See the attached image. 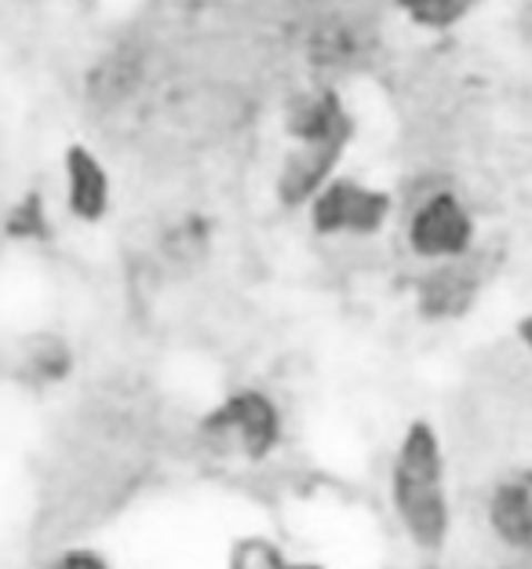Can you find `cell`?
<instances>
[{
    "label": "cell",
    "instance_id": "cell-1",
    "mask_svg": "<svg viewBox=\"0 0 532 569\" xmlns=\"http://www.w3.org/2000/svg\"><path fill=\"white\" fill-rule=\"evenodd\" d=\"M391 500L401 529L423 551H441L449 540V493H445V457L438 431L426 420L409 423L394 452Z\"/></svg>",
    "mask_w": 532,
    "mask_h": 569
},
{
    "label": "cell",
    "instance_id": "cell-3",
    "mask_svg": "<svg viewBox=\"0 0 532 569\" xmlns=\"http://www.w3.org/2000/svg\"><path fill=\"white\" fill-rule=\"evenodd\" d=\"M387 193L358 183H324L314 193V227L321 234H372L387 219Z\"/></svg>",
    "mask_w": 532,
    "mask_h": 569
},
{
    "label": "cell",
    "instance_id": "cell-2",
    "mask_svg": "<svg viewBox=\"0 0 532 569\" xmlns=\"http://www.w3.org/2000/svg\"><path fill=\"white\" fill-rule=\"evenodd\" d=\"M209 427L238 446L244 457L263 460L281 438V412L263 391H233L209 417Z\"/></svg>",
    "mask_w": 532,
    "mask_h": 569
},
{
    "label": "cell",
    "instance_id": "cell-9",
    "mask_svg": "<svg viewBox=\"0 0 532 569\" xmlns=\"http://www.w3.org/2000/svg\"><path fill=\"white\" fill-rule=\"evenodd\" d=\"M522 340H525V347H529V351H532V318H529L525 326H522Z\"/></svg>",
    "mask_w": 532,
    "mask_h": 569
},
{
    "label": "cell",
    "instance_id": "cell-8",
    "mask_svg": "<svg viewBox=\"0 0 532 569\" xmlns=\"http://www.w3.org/2000/svg\"><path fill=\"white\" fill-rule=\"evenodd\" d=\"M56 569H110L107 559L99 551H88V548H73L67 555H59Z\"/></svg>",
    "mask_w": 532,
    "mask_h": 569
},
{
    "label": "cell",
    "instance_id": "cell-7",
    "mask_svg": "<svg viewBox=\"0 0 532 569\" xmlns=\"http://www.w3.org/2000/svg\"><path fill=\"white\" fill-rule=\"evenodd\" d=\"M401 8L423 26H449L471 8V0H401Z\"/></svg>",
    "mask_w": 532,
    "mask_h": 569
},
{
    "label": "cell",
    "instance_id": "cell-5",
    "mask_svg": "<svg viewBox=\"0 0 532 569\" xmlns=\"http://www.w3.org/2000/svg\"><path fill=\"white\" fill-rule=\"evenodd\" d=\"M485 519L492 537L508 551L532 555V468L514 471L492 486Z\"/></svg>",
    "mask_w": 532,
    "mask_h": 569
},
{
    "label": "cell",
    "instance_id": "cell-6",
    "mask_svg": "<svg viewBox=\"0 0 532 569\" xmlns=\"http://www.w3.org/2000/svg\"><path fill=\"white\" fill-rule=\"evenodd\" d=\"M67 179H70V209L77 216L92 223V219H99L102 212H107L110 183H107V172H102V164L96 161V153L73 147L67 153Z\"/></svg>",
    "mask_w": 532,
    "mask_h": 569
},
{
    "label": "cell",
    "instance_id": "cell-4",
    "mask_svg": "<svg viewBox=\"0 0 532 569\" xmlns=\"http://www.w3.org/2000/svg\"><path fill=\"white\" fill-rule=\"evenodd\" d=\"M474 238V223L466 216L463 204L452 193H438L412 216L409 241L412 249L426 260H452V256L466 252V244Z\"/></svg>",
    "mask_w": 532,
    "mask_h": 569
},
{
    "label": "cell",
    "instance_id": "cell-10",
    "mask_svg": "<svg viewBox=\"0 0 532 569\" xmlns=\"http://www.w3.org/2000/svg\"><path fill=\"white\" fill-rule=\"evenodd\" d=\"M281 569H321V566H281Z\"/></svg>",
    "mask_w": 532,
    "mask_h": 569
}]
</instances>
